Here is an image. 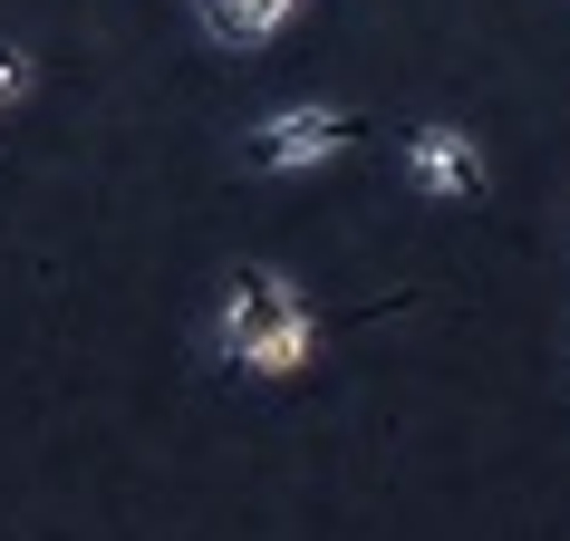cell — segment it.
<instances>
[{"instance_id": "obj_2", "label": "cell", "mask_w": 570, "mask_h": 541, "mask_svg": "<svg viewBox=\"0 0 570 541\" xmlns=\"http://www.w3.org/2000/svg\"><path fill=\"white\" fill-rule=\"evenodd\" d=\"M348 146H358V117H338V107H281L271 126H252L242 165L252 175H309V165H330Z\"/></svg>"}, {"instance_id": "obj_5", "label": "cell", "mask_w": 570, "mask_h": 541, "mask_svg": "<svg viewBox=\"0 0 570 541\" xmlns=\"http://www.w3.org/2000/svg\"><path fill=\"white\" fill-rule=\"evenodd\" d=\"M309 358H320V319H301V329H281L271 348H252L242 367H252V377H301Z\"/></svg>"}, {"instance_id": "obj_1", "label": "cell", "mask_w": 570, "mask_h": 541, "mask_svg": "<svg viewBox=\"0 0 570 541\" xmlns=\"http://www.w3.org/2000/svg\"><path fill=\"white\" fill-rule=\"evenodd\" d=\"M309 319V301L301 291H291V270H233V291H223V319H213V348H223V358H252V348H271V338L281 329H301Z\"/></svg>"}, {"instance_id": "obj_4", "label": "cell", "mask_w": 570, "mask_h": 541, "mask_svg": "<svg viewBox=\"0 0 570 541\" xmlns=\"http://www.w3.org/2000/svg\"><path fill=\"white\" fill-rule=\"evenodd\" d=\"M291 10L301 0H204V30H213V49H262Z\"/></svg>"}, {"instance_id": "obj_6", "label": "cell", "mask_w": 570, "mask_h": 541, "mask_svg": "<svg viewBox=\"0 0 570 541\" xmlns=\"http://www.w3.org/2000/svg\"><path fill=\"white\" fill-rule=\"evenodd\" d=\"M30 78H39L30 49H0V107H10V97H30Z\"/></svg>"}, {"instance_id": "obj_3", "label": "cell", "mask_w": 570, "mask_h": 541, "mask_svg": "<svg viewBox=\"0 0 570 541\" xmlns=\"http://www.w3.org/2000/svg\"><path fill=\"white\" fill-rule=\"evenodd\" d=\"M406 175H416V194H435V204H483V146L464 126H416V136H406Z\"/></svg>"}]
</instances>
